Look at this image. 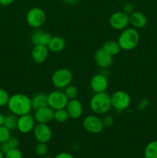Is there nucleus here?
<instances>
[{"mask_svg":"<svg viewBox=\"0 0 157 158\" xmlns=\"http://www.w3.org/2000/svg\"><path fill=\"white\" fill-rule=\"evenodd\" d=\"M69 119V116L66 111V108L64 109L56 110L54 112V120L59 123H64Z\"/></svg>","mask_w":157,"mask_h":158,"instance_id":"obj_25","label":"nucleus"},{"mask_svg":"<svg viewBox=\"0 0 157 158\" xmlns=\"http://www.w3.org/2000/svg\"><path fill=\"white\" fill-rule=\"evenodd\" d=\"M103 49L112 57L118 55L121 51V48H120L119 43L117 41H114V40H109V41L106 42L103 45Z\"/></svg>","mask_w":157,"mask_h":158,"instance_id":"obj_21","label":"nucleus"},{"mask_svg":"<svg viewBox=\"0 0 157 158\" xmlns=\"http://www.w3.org/2000/svg\"><path fill=\"white\" fill-rule=\"evenodd\" d=\"M9 97H10V96L9 95L6 89L0 88V107H4V106H7Z\"/></svg>","mask_w":157,"mask_h":158,"instance_id":"obj_28","label":"nucleus"},{"mask_svg":"<svg viewBox=\"0 0 157 158\" xmlns=\"http://www.w3.org/2000/svg\"><path fill=\"white\" fill-rule=\"evenodd\" d=\"M129 23L135 29H141L147 24V18L143 12L134 11L129 15Z\"/></svg>","mask_w":157,"mask_h":158,"instance_id":"obj_18","label":"nucleus"},{"mask_svg":"<svg viewBox=\"0 0 157 158\" xmlns=\"http://www.w3.org/2000/svg\"><path fill=\"white\" fill-rule=\"evenodd\" d=\"M134 11H135V7H134V5L131 2L126 3L123 8V12H124L125 13L129 15L131 13H132Z\"/></svg>","mask_w":157,"mask_h":158,"instance_id":"obj_31","label":"nucleus"},{"mask_svg":"<svg viewBox=\"0 0 157 158\" xmlns=\"http://www.w3.org/2000/svg\"><path fill=\"white\" fill-rule=\"evenodd\" d=\"M63 2L66 3V4L69 5V6H73L78 3V0H62Z\"/></svg>","mask_w":157,"mask_h":158,"instance_id":"obj_35","label":"nucleus"},{"mask_svg":"<svg viewBox=\"0 0 157 158\" xmlns=\"http://www.w3.org/2000/svg\"><path fill=\"white\" fill-rule=\"evenodd\" d=\"M89 106L92 112L96 115L107 114L112 107L111 96L106 92L95 93L91 97Z\"/></svg>","mask_w":157,"mask_h":158,"instance_id":"obj_2","label":"nucleus"},{"mask_svg":"<svg viewBox=\"0 0 157 158\" xmlns=\"http://www.w3.org/2000/svg\"><path fill=\"white\" fill-rule=\"evenodd\" d=\"M5 158H22V154L18 148H15L6 153Z\"/></svg>","mask_w":157,"mask_h":158,"instance_id":"obj_30","label":"nucleus"},{"mask_svg":"<svg viewBox=\"0 0 157 158\" xmlns=\"http://www.w3.org/2000/svg\"><path fill=\"white\" fill-rule=\"evenodd\" d=\"M1 6H1V4H0V8H1Z\"/></svg>","mask_w":157,"mask_h":158,"instance_id":"obj_39","label":"nucleus"},{"mask_svg":"<svg viewBox=\"0 0 157 158\" xmlns=\"http://www.w3.org/2000/svg\"><path fill=\"white\" fill-rule=\"evenodd\" d=\"M34 137L40 143H48L52 136V130L47 123H37L33 129Z\"/></svg>","mask_w":157,"mask_h":158,"instance_id":"obj_10","label":"nucleus"},{"mask_svg":"<svg viewBox=\"0 0 157 158\" xmlns=\"http://www.w3.org/2000/svg\"><path fill=\"white\" fill-rule=\"evenodd\" d=\"M144 158H157V140H152L146 145Z\"/></svg>","mask_w":157,"mask_h":158,"instance_id":"obj_23","label":"nucleus"},{"mask_svg":"<svg viewBox=\"0 0 157 158\" xmlns=\"http://www.w3.org/2000/svg\"><path fill=\"white\" fill-rule=\"evenodd\" d=\"M55 158H74L73 156L68 152H61L57 154Z\"/></svg>","mask_w":157,"mask_h":158,"instance_id":"obj_33","label":"nucleus"},{"mask_svg":"<svg viewBox=\"0 0 157 158\" xmlns=\"http://www.w3.org/2000/svg\"><path fill=\"white\" fill-rule=\"evenodd\" d=\"M66 110L69 114V118L76 120L80 118L83 114V103L76 98L69 100V102L66 106Z\"/></svg>","mask_w":157,"mask_h":158,"instance_id":"obj_13","label":"nucleus"},{"mask_svg":"<svg viewBox=\"0 0 157 158\" xmlns=\"http://www.w3.org/2000/svg\"><path fill=\"white\" fill-rule=\"evenodd\" d=\"M51 35L48 32L42 29H35L31 35V41L34 46L41 45L47 46L51 40Z\"/></svg>","mask_w":157,"mask_h":158,"instance_id":"obj_17","label":"nucleus"},{"mask_svg":"<svg viewBox=\"0 0 157 158\" xmlns=\"http://www.w3.org/2000/svg\"><path fill=\"white\" fill-rule=\"evenodd\" d=\"M94 59L96 64L103 69L109 67L113 61V57L108 54L103 48L97 49L94 55Z\"/></svg>","mask_w":157,"mask_h":158,"instance_id":"obj_16","label":"nucleus"},{"mask_svg":"<svg viewBox=\"0 0 157 158\" xmlns=\"http://www.w3.org/2000/svg\"><path fill=\"white\" fill-rule=\"evenodd\" d=\"M31 100L32 109L34 110H38L48 106V95L45 93H37L32 97Z\"/></svg>","mask_w":157,"mask_h":158,"instance_id":"obj_20","label":"nucleus"},{"mask_svg":"<svg viewBox=\"0 0 157 158\" xmlns=\"http://www.w3.org/2000/svg\"><path fill=\"white\" fill-rule=\"evenodd\" d=\"M140 35L135 28H126L122 31L117 42L122 50L130 51L135 49L139 43Z\"/></svg>","mask_w":157,"mask_h":158,"instance_id":"obj_3","label":"nucleus"},{"mask_svg":"<svg viewBox=\"0 0 157 158\" xmlns=\"http://www.w3.org/2000/svg\"><path fill=\"white\" fill-rule=\"evenodd\" d=\"M10 137V131L7 129L4 125H1L0 126V144L6 141Z\"/></svg>","mask_w":157,"mask_h":158,"instance_id":"obj_29","label":"nucleus"},{"mask_svg":"<svg viewBox=\"0 0 157 158\" xmlns=\"http://www.w3.org/2000/svg\"><path fill=\"white\" fill-rule=\"evenodd\" d=\"M46 19V14L42 8L33 7L26 14V23L30 27L38 29L43 26Z\"/></svg>","mask_w":157,"mask_h":158,"instance_id":"obj_5","label":"nucleus"},{"mask_svg":"<svg viewBox=\"0 0 157 158\" xmlns=\"http://www.w3.org/2000/svg\"><path fill=\"white\" fill-rule=\"evenodd\" d=\"M112 106L118 111L127 109L131 104V97L127 92L124 90H117L111 96Z\"/></svg>","mask_w":157,"mask_h":158,"instance_id":"obj_7","label":"nucleus"},{"mask_svg":"<svg viewBox=\"0 0 157 158\" xmlns=\"http://www.w3.org/2000/svg\"><path fill=\"white\" fill-rule=\"evenodd\" d=\"M49 49L46 46L35 45L32 49V59L35 63L41 64L46 61L49 56Z\"/></svg>","mask_w":157,"mask_h":158,"instance_id":"obj_15","label":"nucleus"},{"mask_svg":"<svg viewBox=\"0 0 157 158\" xmlns=\"http://www.w3.org/2000/svg\"><path fill=\"white\" fill-rule=\"evenodd\" d=\"M15 0H0V4L2 6H7L13 3Z\"/></svg>","mask_w":157,"mask_h":158,"instance_id":"obj_34","label":"nucleus"},{"mask_svg":"<svg viewBox=\"0 0 157 158\" xmlns=\"http://www.w3.org/2000/svg\"><path fill=\"white\" fill-rule=\"evenodd\" d=\"M48 145L46 144V143H40L38 142V144L35 146V153L39 157H44L48 153Z\"/></svg>","mask_w":157,"mask_h":158,"instance_id":"obj_27","label":"nucleus"},{"mask_svg":"<svg viewBox=\"0 0 157 158\" xmlns=\"http://www.w3.org/2000/svg\"><path fill=\"white\" fill-rule=\"evenodd\" d=\"M64 93L69 100L75 99L78 94V89L74 85H69L64 89Z\"/></svg>","mask_w":157,"mask_h":158,"instance_id":"obj_26","label":"nucleus"},{"mask_svg":"<svg viewBox=\"0 0 157 158\" xmlns=\"http://www.w3.org/2000/svg\"><path fill=\"white\" fill-rule=\"evenodd\" d=\"M73 79L72 73L66 68H60L53 73L52 76V83L57 89H65L71 84Z\"/></svg>","mask_w":157,"mask_h":158,"instance_id":"obj_4","label":"nucleus"},{"mask_svg":"<svg viewBox=\"0 0 157 158\" xmlns=\"http://www.w3.org/2000/svg\"><path fill=\"white\" fill-rule=\"evenodd\" d=\"M7 106L12 114L19 117L31 112L32 109V100L26 94H15L9 97Z\"/></svg>","mask_w":157,"mask_h":158,"instance_id":"obj_1","label":"nucleus"},{"mask_svg":"<svg viewBox=\"0 0 157 158\" xmlns=\"http://www.w3.org/2000/svg\"><path fill=\"white\" fill-rule=\"evenodd\" d=\"M17 121H18V116L11 113L10 114L5 116L3 125L10 131H13V130L17 129Z\"/></svg>","mask_w":157,"mask_h":158,"instance_id":"obj_24","label":"nucleus"},{"mask_svg":"<svg viewBox=\"0 0 157 158\" xmlns=\"http://www.w3.org/2000/svg\"><path fill=\"white\" fill-rule=\"evenodd\" d=\"M54 112L55 110H52L50 106H44V107L35 110L34 118L37 123L48 124L54 120Z\"/></svg>","mask_w":157,"mask_h":158,"instance_id":"obj_14","label":"nucleus"},{"mask_svg":"<svg viewBox=\"0 0 157 158\" xmlns=\"http://www.w3.org/2000/svg\"><path fill=\"white\" fill-rule=\"evenodd\" d=\"M90 87L94 93L106 92L109 87L108 78L104 74H95L90 80Z\"/></svg>","mask_w":157,"mask_h":158,"instance_id":"obj_12","label":"nucleus"},{"mask_svg":"<svg viewBox=\"0 0 157 158\" xmlns=\"http://www.w3.org/2000/svg\"><path fill=\"white\" fill-rule=\"evenodd\" d=\"M47 47L51 52H60L66 47V41L64 40V39L58 36V35L52 36Z\"/></svg>","mask_w":157,"mask_h":158,"instance_id":"obj_19","label":"nucleus"},{"mask_svg":"<svg viewBox=\"0 0 157 158\" xmlns=\"http://www.w3.org/2000/svg\"><path fill=\"white\" fill-rule=\"evenodd\" d=\"M109 25L115 30H122L126 29L129 24V15L123 11L115 12L109 17Z\"/></svg>","mask_w":157,"mask_h":158,"instance_id":"obj_9","label":"nucleus"},{"mask_svg":"<svg viewBox=\"0 0 157 158\" xmlns=\"http://www.w3.org/2000/svg\"><path fill=\"white\" fill-rule=\"evenodd\" d=\"M103 124H104L105 127H111L113 125L114 121V117L111 115H106L103 119Z\"/></svg>","mask_w":157,"mask_h":158,"instance_id":"obj_32","label":"nucleus"},{"mask_svg":"<svg viewBox=\"0 0 157 158\" xmlns=\"http://www.w3.org/2000/svg\"><path fill=\"white\" fill-rule=\"evenodd\" d=\"M69 99L65 94L64 91L57 89L48 94V106L54 110L66 108Z\"/></svg>","mask_w":157,"mask_h":158,"instance_id":"obj_6","label":"nucleus"},{"mask_svg":"<svg viewBox=\"0 0 157 158\" xmlns=\"http://www.w3.org/2000/svg\"><path fill=\"white\" fill-rule=\"evenodd\" d=\"M18 145H19V140H18V138L15 137H10L6 141L1 143L0 150L5 154L8 151H10V150L18 148Z\"/></svg>","mask_w":157,"mask_h":158,"instance_id":"obj_22","label":"nucleus"},{"mask_svg":"<svg viewBox=\"0 0 157 158\" xmlns=\"http://www.w3.org/2000/svg\"><path fill=\"white\" fill-rule=\"evenodd\" d=\"M83 126L87 132L93 134H100L105 127L103 120L96 115H89L85 117Z\"/></svg>","mask_w":157,"mask_h":158,"instance_id":"obj_8","label":"nucleus"},{"mask_svg":"<svg viewBox=\"0 0 157 158\" xmlns=\"http://www.w3.org/2000/svg\"><path fill=\"white\" fill-rule=\"evenodd\" d=\"M35 118L30 114L19 116L17 121V130L22 134H28L33 131L35 126Z\"/></svg>","mask_w":157,"mask_h":158,"instance_id":"obj_11","label":"nucleus"},{"mask_svg":"<svg viewBox=\"0 0 157 158\" xmlns=\"http://www.w3.org/2000/svg\"><path fill=\"white\" fill-rule=\"evenodd\" d=\"M4 120H5V116L3 115L2 113H0V126L4 124Z\"/></svg>","mask_w":157,"mask_h":158,"instance_id":"obj_36","label":"nucleus"},{"mask_svg":"<svg viewBox=\"0 0 157 158\" xmlns=\"http://www.w3.org/2000/svg\"><path fill=\"white\" fill-rule=\"evenodd\" d=\"M43 158H52V157H43Z\"/></svg>","mask_w":157,"mask_h":158,"instance_id":"obj_38","label":"nucleus"},{"mask_svg":"<svg viewBox=\"0 0 157 158\" xmlns=\"http://www.w3.org/2000/svg\"><path fill=\"white\" fill-rule=\"evenodd\" d=\"M3 153L1 151V150H0V158H4V156H3Z\"/></svg>","mask_w":157,"mask_h":158,"instance_id":"obj_37","label":"nucleus"}]
</instances>
